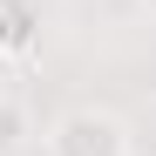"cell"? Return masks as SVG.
Wrapping results in <instances>:
<instances>
[{
  "label": "cell",
  "mask_w": 156,
  "mask_h": 156,
  "mask_svg": "<svg viewBox=\"0 0 156 156\" xmlns=\"http://www.w3.org/2000/svg\"><path fill=\"white\" fill-rule=\"evenodd\" d=\"M41 156H136V129L109 102H68L41 129Z\"/></svg>",
  "instance_id": "6da1fadb"
},
{
  "label": "cell",
  "mask_w": 156,
  "mask_h": 156,
  "mask_svg": "<svg viewBox=\"0 0 156 156\" xmlns=\"http://www.w3.org/2000/svg\"><path fill=\"white\" fill-rule=\"evenodd\" d=\"M41 55V0H0V61L20 68Z\"/></svg>",
  "instance_id": "7a4b0ae2"
},
{
  "label": "cell",
  "mask_w": 156,
  "mask_h": 156,
  "mask_svg": "<svg viewBox=\"0 0 156 156\" xmlns=\"http://www.w3.org/2000/svg\"><path fill=\"white\" fill-rule=\"evenodd\" d=\"M27 136H34V115H27V102L0 88V156H20V149H27Z\"/></svg>",
  "instance_id": "3957f363"
},
{
  "label": "cell",
  "mask_w": 156,
  "mask_h": 156,
  "mask_svg": "<svg viewBox=\"0 0 156 156\" xmlns=\"http://www.w3.org/2000/svg\"><path fill=\"white\" fill-rule=\"evenodd\" d=\"M136 7H143V20H149V27H156V0H136Z\"/></svg>",
  "instance_id": "277c9868"
}]
</instances>
